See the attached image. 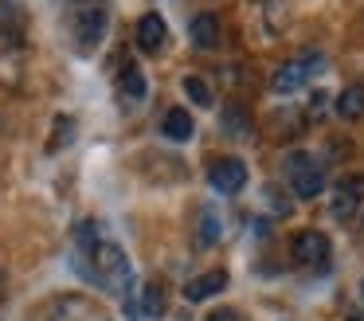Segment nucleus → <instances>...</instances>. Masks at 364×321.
<instances>
[{
  "label": "nucleus",
  "instance_id": "obj_18",
  "mask_svg": "<svg viewBox=\"0 0 364 321\" xmlns=\"http://www.w3.org/2000/svg\"><path fill=\"white\" fill-rule=\"evenodd\" d=\"M223 125H228V130H247L243 110H239V106H228V114H223Z\"/></svg>",
  "mask_w": 364,
  "mask_h": 321
},
{
  "label": "nucleus",
  "instance_id": "obj_22",
  "mask_svg": "<svg viewBox=\"0 0 364 321\" xmlns=\"http://www.w3.org/2000/svg\"><path fill=\"white\" fill-rule=\"evenodd\" d=\"M360 294H364V282H360Z\"/></svg>",
  "mask_w": 364,
  "mask_h": 321
},
{
  "label": "nucleus",
  "instance_id": "obj_2",
  "mask_svg": "<svg viewBox=\"0 0 364 321\" xmlns=\"http://www.w3.org/2000/svg\"><path fill=\"white\" fill-rule=\"evenodd\" d=\"M286 172H290V184L301 200H314L325 188V164L309 153H290L286 157Z\"/></svg>",
  "mask_w": 364,
  "mask_h": 321
},
{
  "label": "nucleus",
  "instance_id": "obj_11",
  "mask_svg": "<svg viewBox=\"0 0 364 321\" xmlns=\"http://www.w3.org/2000/svg\"><path fill=\"white\" fill-rule=\"evenodd\" d=\"M161 133H165L168 141H188L192 133H196V122H192L188 110H168L165 122H161Z\"/></svg>",
  "mask_w": 364,
  "mask_h": 321
},
{
  "label": "nucleus",
  "instance_id": "obj_14",
  "mask_svg": "<svg viewBox=\"0 0 364 321\" xmlns=\"http://www.w3.org/2000/svg\"><path fill=\"white\" fill-rule=\"evenodd\" d=\"M181 86H184V94H188L196 106H212V90H208V83H204L200 75H184Z\"/></svg>",
  "mask_w": 364,
  "mask_h": 321
},
{
  "label": "nucleus",
  "instance_id": "obj_3",
  "mask_svg": "<svg viewBox=\"0 0 364 321\" xmlns=\"http://www.w3.org/2000/svg\"><path fill=\"white\" fill-rule=\"evenodd\" d=\"M290 251H294V263H301V266H325L333 255L329 235H321V231H298Z\"/></svg>",
  "mask_w": 364,
  "mask_h": 321
},
{
  "label": "nucleus",
  "instance_id": "obj_6",
  "mask_svg": "<svg viewBox=\"0 0 364 321\" xmlns=\"http://www.w3.org/2000/svg\"><path fill=\"white\" fill-rule=\"evenodd\" d=\"M106 23H110L106 8H82L75 16V39H79V47H95L106 36Z\"/></svg>",
  "mask_w": 364,
  "mask_h": 321
},
{
  "label": "nucleus",
  "instance_id": "obj_7",
  "mask_svg": "<svg viewBox=\"0 0 364 321\" xmlns=\"http://www.w3.org/2000/svg\"><path fill=\"white\" fill-rule=\"evenodd\" d=\"M165 39H168L165 20H161L157 12H145L141 23H137V47H141V51H149V55H157L161 47H165Z\"/></svg>",
  "mask_w": 364,
  "mask_h": 321
},
{
  "label": "nucleus",
  "instance_id": "obj_16",
  "mask_svg": "<svg viewBox=\"0 0 364 321\" xmlns=\"http://www.w3.org/2000/svg\"><path fill=\"white\" fill-rule=\"evenodd\" d=\"M122 86H126L129 98H141L145 94V75H141L137 63H126V70H122Z\"/></svg>",
  "mask_w": 364,
  "mask_h": 321
},
{
  "label": "nucleus",
  "instance_id": "obj_21",
  "mask_svg": "<svg viewBox=\"0 0 364 321\" xmlns=\"http://www.w3.org/2000/svg\"><path fill=\"white\" fill-rule=\"evenodd\" d=\"M0 290H4V274H0Z\"/></svg>",
  "mask_w": 364,
  "mask_h": 321
},
{
  "label": "nucleus",
  "instance_id": "obj_9",
  "mask_svg": "<svg viewBox=\"0 0 364 321\" xmlns=\"http://www.w3.org/2000/svg\"><path fill=\"white\" fill-rule=\"evenodd\" d=\"M188 39L200 47V51H212V47L220 43V20H215L212 12H200L196 20L188 23Z\"/></svg>",
  "mask_w": 364,
  "mask_h": 321
},
{
  "label": "nucleus",
  "instance_id": "obj_4",
  "mask_svg": "<svg viewBox=\"0 0 364 321\" xmlns=\"http://www.w3.org/2000/svg\"><path fill=\"white\" fill-rule=\"evenodd\" d=\"M208 180H212L215 192L235 196L239 188L247 184V164L239 161V157H220V161H212V169H208Z\"/></svg>",
  "mask_w": 364,
  "mask_h": 321
},
{
  "label": "nucleus",
  "instance_id": "obj_10",
  "mask_svg": "<svg viewBox=\"0 0 364 321\" xmlns=\"http://www.w3.org/2000/svg\"><path fill=\"white\" fill-rule=\"evenodd\" d=\"M360 192H364V180H345V184L337 188V196H333V216L337 219L353 216L356 204H360Z\"/></svg>",
  "mask_w": 364,
  "mask_h": 321
},
{
  "label": "nucleus",
  "instance_id": "obj_1",
  "mask_svg": "<svg viewBox=\"0 0 364 321\" xmlns=\"http://www.w3.org/2000/svg\"><path fill=\"white\" fill-rule=\"evenodd\" d=\"M90 278L98 282V286H106V290H114V294H122V290L129 286V258H126V251L118 247V243H110V239H98V247L90 251Z\"/></svg>",
  "mask_w": 364,
  "mask_h": 321
},
{
  "label": "nucleus",
  "instance_id": "obj_19",
  "mask_svg": "<svg viewBox=\"0 0 364 321\" xmlns=\"http://www.w3.org/2000/svg\"><path fill=\"white\" fill-rule=\"evenodd\" d=\"M267 200H270V211H282V216L290 211V204H286V196H278V188H274V184L267 188Z\"/></svg>",
  "mask_w": 364,
  "mask_h": 321
},
{
  "label": "nucleus",
  "instance_id": "obj_12",
  "mask_svg": "<svg viewBox=\"0 0 364 321\" xmlns=\"http://www.w3.org/2000/svg\"><path fill=\"white\" fill-rule=\"evenodd\" d=\"M337 114L341 117H364V86H345V90L337 94Z\"/></svg>",
  "mask_w": 364,
  "mask_h": 321
},
{
  "label": "nucleus",
  "instance_id": "obj_17",
  "mask_svg": "<svg viewBox=\"0 0 364 321\" xmlns=\"http://www.w3.org/2000/svg\"><path fill=\"white\" fill-rule=\"evenodd\" d=\"M71 137H75V122H71V117H63V122H55V137H51V149L71 145Z\"/></svg>",
  "mask_w": 364,
  "mask_h": 321
},
{
  "label": "nucleus",
  "instance_id": "obj_15",
  "mask_svg": "<svg viewBox=\"0 0 364 321\" xmlns=\"http://www.w3.org/2000/svg\"><path fill=\"white\" fill-rule=\"evenodd\" d=\"M220 231H223L220 216H215L212 208H204V216H200V243H204V247H212V243L220 239Z\"/></svg>",
  "mask_w": 364,
  "mask_h": 321
},
{
  "label": "nucleus",
  "instance_id": "obj_8",
  "mask_svg": "<svg viewBox=\"0 0 364 321\" xmlns=\"http://www.w3.org/2000/svg\"><path fill=\"white\" fill-rule=\"evenodd\" d=\"M223 286H228V270H208V274H200V278L184 282V298H188V302H204V298H215Z\"/></svg>",
  "mask_w": 364,
  "mask_h": 321
},
{
  "label": "nucleus",
  "instance_id": "obj_5",
  "mask_svg": "<svg viewBox=\"0 0 364 321\" xmlns=\"http://www.w3.org/2000/svg\"><path fill=\"white\" fill-rule=\"evenodd\" d=\"M317 63H321V55H301V59H294V63H286V67H278L274 78H270V86H274L278 94L301 90V86H306V78L314 75Z\"/></svg>",
  "mask_w": 364,
  "mask_h": 321
},
{
  "label": "nucleus",
  "instance_id": "obj_13",
  "mask_svg": "<svg viewBox=\"0 0 364 321\" xmlns=\"http://www.w3.org/2000/svg\"><path fill=\"white\" fill-rule=\"evenodd\" d=\"M141 310H145V317H161V313H165V290H161L157 282H149V286L141 290Z\"/></svg>",
  "mask_w": 364,
  "mask_h": 321
},
{
  "label": "nucleus",
  "instance_id": "obj_20",
  "mask_svg": "<svg viewBox=\"0 0 364 321\" xmlns=\"http://www.w3.org/2000/svg\"><path fill=\"white\" fill-rule=\"evenodd\" d=\"M208 321H243V317H239V310H228V305H220V310L208 313Z\"/></svg>",
  "mask_w": 364,
  "mask_h": 321
}]
</instances>
